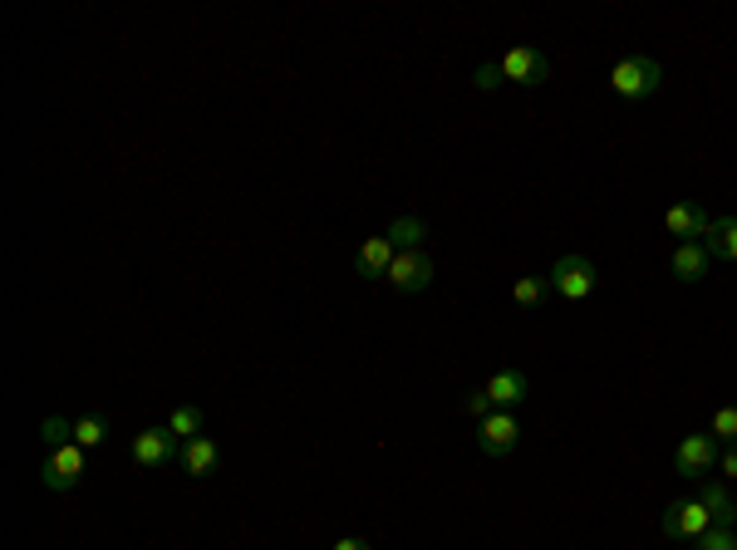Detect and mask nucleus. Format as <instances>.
I'll return each instance as SVG.
<instances>
[{
    "mask_svg": "<svg viewBox=\"0 0 737 550\" xmlns=\"http://www.w3.org/2000/svg\"><path fill=\"white\" fill-rule=\"evenodd\" d=\"M658 84H664V64L654 55H625L609 69V88L625 104H644L649 94H658Z\"/></svg>",
    "mask_w": 737,
    "mask_h": 550,
    "instance_id": "f257e3e1",
    "label": "nucleus"
},
{
    "mask_svg": "<svg viewBox=\"0 0 737 550\" xmlns=\"http://www.w3.org/2000/svg\"><path fill=\"white\" fill-rule=\"evenodd\" d=\"M595 285H599L595 261H590V255H580V251L560 255V261L550 265V290H556L560 300H570V304L590 300V295H595Z\"/></svg>",
    "mask_w": 737,
    "mask_h": 550,
    "instance_id": "f03ea898",
    "label": "nucleus"
},
{
    "mask_svg": "<svg viewBox=\"0 0 737 550\" xmlns=\"http://www.w3.org/2000/svg\"><path fill=\"white\" fill-rule=\"evenodd\" d=\"M88 471V452L79 442H64V447H49V457L39 462V477H45L49 491H74Z\"/></svg>",
    "mask_w": 737,
    "mask_h": 550,
    "instance_id": "7ed1b4c3",
    "label": "nucleus"
},
{
    "mask_svg": "<svg viewBox=\"0 0 737 550\" xmlns=\"http://www.w3.org/2000/svg\"><path fill=\"white\" fill-rule=\"evenodd\" d=\"M717 457H723V447H717L713 432H688V438L678 442V452H674V471L683 481H703L708 471L717 467Z\"/></svg>",
    "mask_w": 737,
    "mask_h": 550,
    "instance_id": "20e7f679",
    "label": "nucleus"
},
{
    "mask_svg": "<svg viewBox=\"0 0 737 550\" xmlns=\"http://www.w3.org/2000/svg\"><path fill=\"white\" fill-rule=\"evenodd\" d=\"M128 457H133L143 471L167 467V462L182 457V438H177L167 422H163V428H143V432H133V447H128Z\"/></svg>",
    "mask_w": 737,
    "mask_h": 550,
    "instance_id": "39448f33",
    "label": "nucleus"
},
{
    "mask_svg": "<svg viewBox=\"0 0 737 550\" xmlns=\"http://www.w3.org/2000/svg\"><path fill=\"white\" fill-rule=\"evenodd\" d=\"M516 442H521V418L516 412H507V408H497V412H487V418L477 422V447H482V457H511L516 452Z\"/></svg>",
    "mask_w": 737,
    "mask_h": 550,
    "instance_id": "423d86ee",
    "label": "nucleus"
},
{
    "mask_svg": "<svg viewBox=\"0 0 737 550\" xmlns=\"http://www.w3.org/2000/svg\"><path fill=\"white\" fill-rule=\"evenodd\" d=\"M658 530H664L668 540H698L703 530H713V511L703 506V501H668V511L658 516Z\"/></svg>",
    "mask_w": 737,
    "mask_h": 550,
    "instance_id": "0eeeda50",
    "label": "nucleus"
},
{
    "mask_svg": "<svg viewBox=\"0 0 737 550\" xmlns=\"http://www.w3.org/2000/svg\"><path fill=\"white\" fill-rule=\"evenodd\" d=\"M497 69H501V79H511V84H521V88H536L550 79V59L540 55L536 45H511L507 55L497 59Z\"/></svg>",
    "mask_w": 737,
    "mask_h": 550,
    "instance_id": "6e6552de",
    "label": "nucleus"
},
{
    "mask_svg": "<svg viewBox=\"0 0 737 550\" xmlns=\"http://www.w3.org/2000/svg\"><path fill=\"white\" fill-rule=\"evenodd\" d=\"M383 280H389L399 295H418V290H428V285H432V261H428V251H399Z\"/></svg>",
    "mask_w": 737,
    "mask_h": 550,
    "instance_id": "1a4fd4ad",
    "label": "nucleus"
},
{
    "mask_svg": "<svg viewBox=\"0 0 737 550\" xmlns=\"http://www.w3.org/2000/svg\"><path fill=\"white\" fill-rule=\"evenodd\" d=\"M713 222H717V216H708L698 202H674V206L664 212V231H668V236H678V241H698V236L708 241Z\"/></svg>",
    "mask_w": 737,
    "mask_h": 550,
    "instance_id": "9d476101",
    "label": "nucleus"
},
{
    "mask_svg": "<svg viewBox=\"0 0 737 550\" xmlns=\"http://www.w3.org/2000/svg\"><path fill=\"white\" fill-rule=\"evenodd\" d=\"M482 388H487L491 408L516 412V403H526V393H531V373L526 369H501V373H491Z\"/></svg>",
    "mask_w": 737,
    "mask_h": 550,
    "instance_id": "9b49d317",
    "label": "nucleus"
},
{
    "mask_svg": "<svg viewBox=\"0 0 737 550\" xmlns=\"http://www.w3.org/2000/svg\"><path fill=\"white\" fill-rule=\"evenodd\" d=\"M177 467L187 471V477H212L216 467H222V447H216V438H206V432H197V438L182 442V457H177Z\"/></svg>",
    "mask_w": 737,
    "mask_h": 550,
    "instance_id": "f8f14e48",
    "label": "nucleus"
},
{
    "mask_svg": "<svg viewBox=\"0 0 737 550\" xmlns=\"http://www.w3.org/2000/svg\"><path fill=\"white\" fill-rule=\"evenodd\" d=\"M708 265H713V255H708L703 241H678L674 255H668V271H674L678 285H698L708 275Z\"/></svg>",
    "mask_w": 737,
    "mask_h": 550,
    "instance_id": "ddd939ff",
    "label": "nucleus"
},
{
    "mask_svg": "<svg viewBox=\"0 0 737 550\" xmlns=\"http://www.w3.org/2000/svg\"><path fill=\"white\" fill-rule=\"evenodd\" d=\"M393 241L389 236H369V241L359 246V255H354V275H359V280H383V275H389V265H393Z\"/></svg>",
    "mask_w": 737,
    "mask_h": 550,
    "instance_id": "4468645a",
    "label": "nucleus"
},
{
    "mask_svg": "<svg viewBox=\"0 0 737 550\" xmlns=\"http://www.w3.org/2000/svg\"><path fill=\"white\" fill-rule=\"evenodd\" d=\"M698 501L713 511V526L737 530V506H733V497H727L723 481H708V477H703V481H698Z\"/></svg>",
    "mask_w": 737,
    "mask_h": 550,
    "instance_id": "2eb2a0df",
    "label": "nucleus"
},
{
    "mask_svg": "<svg viewBox=\"0 0 737 550\" xmlns=\"http://www.w3.org/2000/svg\"><path fill=\"white\" fill-rule=\"evenodd\" d=\"M703 246H708L713 261H737V216H717Z\"/></svg>",
    "mask_w": 737,
    "mask_h": 550,
    "instance_id": "dca6fc26",
    "label": "nucleus"
},
{
    "mask_svg": "<svg viewBox=\"0 0 737 550\" xmlns=\"http://www.w3.org/2000/svg\"><path fill=\"white\" fill-rule=\"evenodd\" d=\"M383 236L393 241V251H423V241H428V222H423V216H399Z\"/></svg>",
    "mask_w": 737,
    "mask_h": 550,
    "instance_id": "f3484780",
    "label": "nucleus"
},
{
    "mask_svg": "<svg viewBox=\"0 0 737 550\" xmlns=\"http://www.w3.org/2000/svg\"><path fill=\"white\" fill-rule=\"evenodd\" d=\"M550 295V275H521L516 285H511V300L521 304V310H531V304H540Z\"/></svg>",
    "mask_w": 737,
    "mask_h": 550,
    "instance_id": "a211bd4d",
    "label": "nucleus"
},
{
    "mask_svg": "<svg viewBox=\"0 0 737 550\" xmlns=\"http://www.w3.org/2000/svg\"><path fill=\"white\" fill-rule=\"evenodd\" d=\"M708 432L717 438V447H737V403H723L713 412V422H708Z\"/></svg>",
    "mask_w": 737,
    "mask_h": 550,
    "instance_id": "6ab92c4d",
    "label": "nucleus"
},
{
    "mask_svg": "<svg viewBox=\"0 0 737 550\" xmlns=\"http://www.w3.org/2000/svg\"><path fill=\"white\" fill-rule=\"evenodd\" d=\"M108 438V422L104 418H98V412H84V418H74V442H79V447H98V442H104Z\"/></svg>",
    "mask_w": 737,
    "mask_h": 550,
    "instance_id": "aec40b11",
    "label": "nucleus"
},
{
    "mask_svg": "<svg viewBox=\"0 0 737 550\" xmlns=\"http://www.w3.org/2000/svg\"><path fill=\"white\" fill-rule=\"evenodd\" d=\"M167 428H173L182 442L197 438V432H202V408H187V403H182V408H173V412H167Z\"/></svg>",
    "mask_w": 737,
    "mask_h": 550,
    "instance_id": "412c9836",
    "label": "nucleus"
},
{
    "mask_svg": "<svg viewBox=\"0 0 737 550\" xmlns=\"http://www.w3.org/2000/svg\"><path fill=\"white\" fill-rule=\"evenodd\" d=\"M39 438H45V447H64V442H74V422L45 418V422H39Z\"/></svg>",
    "mask_w": 737,
    "mask_h": 550,
    "instance_id": "4be33fe9",
    "label": "nucleus"
},
{
    "mask_svg": "<svg viewBox=\"0 0 737 550\" xmlns=\"http://www.w3.org/2000/svg\"><path fill=\"white\" fill-rule=\"evenodd\" d=\"M693 550H737V530H723V526L703 530V536L693 540Z\"/></svg>",
    "mask_w": 737,
    "mask_h": 550,
    "instance_id": "5701e85b",
    "label": "nucleus"
},
{
    "mask_svg": "<svg viewBox=\"0 0 737 550\" xmlns=\"http://www.w3.org/2000/svg\"><path fill=\"white\" fill-rule=\"evenodd\" d=\"M462 412H467V418H487V412H497V408H491V398H487V388H472L467 393V398H462Z\"/></svg>",
    "mask_w": 737,
    "mask_h": 550,
    "instance_id": "b1692460",
    "label": "nucleus"
},
{
    "mask_svg": "<svg viewBox=\"0 0 737 550\" xmlns=\"http://www.w3.org/2000/svg\"><path fill=\"white\" fill-rule=\"evenodd\" d=\"M717 471H723L727 481H737V447H723V457H717Z\"/></svg>",
    "mask_w": 737,
    "mask_h": 550,
    "instance_id": "393cba45",
    "label": "nucleus"
},
{
    "mask_svg": "<svg viewBox=\"0 0 737 550\" xmlns=\"http://www.w3.org/2000/svg\"><path fill=\"white\" fill-rule=\"evenodd\" d=\"M330 550H373V546H369V536H340Z\"/></svg>",
    "mask_w": 737,
    "mask_h": 550,
    "instance_id": "a878e982",
    "label": "nucleus"
},
{
    "mask_svg": "<svg viewBox=\"0 0 737 550\" xmlns=\"http://www.w3.org/2000/svg\"><path fill=\"white\" fill-rule=\"evenodd\" d=\"M477 84H482V88L501 84V69H497V64H482V69H477Z\"/></svg>",
    "mask_w": 737,
    "mask_h": 550,
    "instance_id": "bb28decb",
    "label": "nucleus"
}]
</instances>
